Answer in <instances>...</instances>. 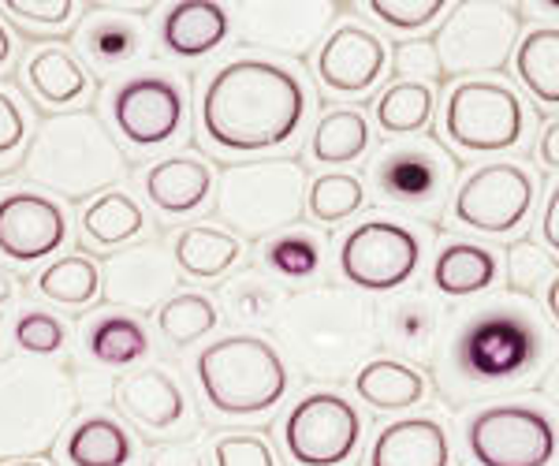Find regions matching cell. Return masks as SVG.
Masks as SVG:
<instances>
[{
	"label": "cell",
	"mask_w": 559,
	"mask_h": 466,
	"mask_svg": "<svg viewBox=\"0 0 559 466\" xmlns=\"http://www.w3.org/2000/svg\"><path fill=\"white\" fill-rule=\"evenodd\" d=\"M332 15H336L332 4H236L242 41L280 57H306Z\"/></svg>",
	"instance_id": "19"
},
{
	"label": "cell",
	"mask_w": 559,
	"mask_h": 466,
	"mask_svg": "<svg viewBox=\"0 0 559 466\" xmlns=\"http://www.w3.org/2000/svg\"><path fill=\"white\" fill-rule=\"evenodd\" d=\"M112 120L116 131L131 142L134 150H157L179 139L187 128V89L168 71H139L128 75L112 89Z\"/></svg>",
	"instance_id": "15"
},
{
	"label": "cell",
	"mask_w": 559,
	"mask_h": 466,
	"mask_svg": "<svg viewBox=\"0 0 559 466\" xmlns=\"http://www.w3.org/2000/svg\"><path fill=\"white\" fill-rule=\"evenodd\" d=\"M75 410L79 384L64 362L8 355L0 362V463L45 455Z\"/></svg>",
	"instance_id": "5"
},
{
	"label": "cell",
	"mask_w": 559,
	"mask_h": 466,
	"mask_svg": "<svg viewBox=\"0 0 559 466\" xmlns=\"http://www.w3.org/2000/svg\"><path fill=\"white\" fill-rule=\"evenodd\" d=\"M540 396L552 403V407H559V358H552L548 370L540 373Z\"/></svg>",
	"instance_id": "51"
},
{
	"label": "cell",
	"mask_w": 559,
	"mask_h": 466,
	"mask_svg": "<svg viewBox=\"0 0 559 466\" xmlns=\"http://www.w3.org/2000/svg\"><path fill=\"white\" fill-rule=\"evenodd\" d=\"M231 34V12L213 0H183L160 15V41L179 60H202Z\"/></svg>",
	"instance_id": "25"
},
{
	"label": "cell",
	"mask_w": 559,
	"mask_h": 466,
	"mask_svg": "<svg viewBox=\"0 0 559 466\" xmlns=\"http://www.w3.org/2000/svg\"><path fill=\"white\" fill-rule=\"evenodd\" d=\"M421 254H426V243L411 224L366 217L340 239L336 268L347 288L366 295H395L414 280V273L421 268Z\"/></svg>",
	"instance_id": "10"
},
{
	"label": "cell",
	"mask_w": 559,
	"mask_h": 466,
	"mask_svg": "<svg viewBox=\"0 0 559 466\" xmlns=\"http://www.w3.org/2000/svg\"><path fill=\"white\" fill-rule=\"evenodd\" d=\"M194 373L205 403L216 415L228 418L269 415L287 396V384H292V373H287V362L280 358L276 344L254 333L213 339L198 355Z\"/></svg>",
	"instance_id": "7"
},
{
	"label": "cell",
	"mask_w": 559,
	"mask_h": 466,
	"mask_svg": "<svg viewBox=\"0 0 559 466\" xmlns=\"http://www.w3.org/2000/svg\"><path fill=\"white\" fill-rule=\"evenodd\" d=\"M216 187V176L210 168V160L194 157V154H176V157H160L157 165L146 168L142 176V191L146 202L160 217H191L210 202Z\"/></svg>",
	"instance_id": "22"
},
{
	"label": "cell",
	"mask_w": 559,
	"mask_h": 466,
	"mask_svg": "<svg viewBox=\"0 0 559 466\" xmlns=\"http://www.w3.org/2000/svg\"><path fill=\"white\" fill-rule=\"evenodd\" d=\"M522 38V15L511 4H452L444 26L432 38L440 79H471L500 71L515 57Z\"/></svg>",
	"instance_id": "12"
},
{
	"label": "cell",
	"mask_w": 559,
	"mask_h": 466,
	"mask_svg": "<svg viewBox=\"0 0 559 466\" xmlns=\"http://www.w3.org/2000/svg\"><path fill=\"white\" fill-rule=\"evenodd\" d=\"M83 347L97 366H134L150 355V336L128 313H94L83 321Z\"/></svg>",
	"instance_id": "33"
},
{
	"label": "cell",
	"mask_w": 559,
	"mask_h": 466,
	"mask_svg": "<svg viewBox=\"0 0 559 466\" xmlns=\"http://www.w3.org/2000/svg\"><path fill=\"white\" fill-rule=\"evenodd\" d=\"M321 86L336 97H362L369 94L388 71V49L373 31L358 23H340L318 49Z\"/></svg>",
	"instance_id": "18"
},
{
	"label": "cell",
	"mask_w": 559,
	"mask_h": 466,
	"mask_svg": "<svg viewBox=\"0 0 559 466\" xmlns=\"http://www.w3.org/2000/svg\"><path fill=\"white\" fill-rule=\"evenodd\" d=\"M23 79L31 86V94L38 97L49 109H68V105L83 101L90 94V75L86 68L79 64V57L68 49V45H38V49L26 57L23 64Z\"/></svg>",
	"instance_id": "28"
},
{
	"label": "cell",
	"mask_w": 559,
	"mask_h": 466,
	"mask_svg": "<svg viewBox=\"0 0 559 466\" xmlns=\"http://www.w3.org/2000/svg\"><path fill=\"white\" fill-rule=\"evenodd\" d=\"M459 165L437 139H407L384 146L369 168L377 202L407 210L414 217L437 220L448 194L455 191Z\"/></svg>",
	"instance_id": "11"
},
{
	"label": "cell",
	"mask_w": 559,
	"mask_h": 466,
	"mask_svg": "<svg viewBox=\"0 0 559 466\" xmlns=\"http://www.w3.org/2000/svg\"><path fill=\"white\" fill-rule=\"evenodd\" d=\"M437 112V86L426 83H407V79H395L392 86L377 97L373 116L377 128L384 134H418L432 123Z\"/></svg>",
	"instance_id": "37"
},
{
	"label": "cell",
	"mask_w": 559,
	"mask_h": 466,
	"mask_svg": "<svg viewBox=\"0 0 559 466\" xmlns=\"http://www.w3.org/2000/svg\"><path fill=\"white\" fill-rule=\"evenodd\" d=\"M287 295L276 284V276H265L261 268H242L231 280H224L221 288V307L224 318L236 321V325L247 328H269L276 325V318L287 307Z\"/></svg>",
	"instance_id": "31"
},
{
	"label": "cell",
	"mask_w": 559,
	"mask_h": 466,
	"mask_svg": "<svg viewBox=\"0 0 559 466\" xmlns=\"http://www.w3.org/2000/svg\"><path fill=\"white\" fill-rule=\"evenodd\" d=\"M429 280L432 291L444 295V299H474V295L496 288L500 258H496V250L471 243V239H448L432 258Z\"/></svg>",
	"instance_id": "26"
},
{
	"label": "cell",
	"mask_w": 559,
	"mask_h": 466,
	"mask_svg": "<svg viewBox=\"0 0 559 466\" xmlns=\"http://www.w3.org/2000/svg\"><path fill=\"white\" fill-rule=\"evenodd\" d=\"M534 8H537V12H559L556 0H545V4H534Z\"/></svg>",
	"instance_id": "56"
},
{
	"label": "cell",
	"mask_w": 559,
	"mask_h": 466,
	"mask_svg": "<svg viewBox=\"0 0 559 466\" xmlns=\"http://www.w3.org/2000/svg\"><path fill=\"white\" fill-rule=\"evenodd\" d=\"M221 321V310L210 295L202 291H179L157 310V333L173 347H191L202 336H210Z\"/></svg>",
	"instance_id": "38"
},
{
	"label": "cell",
	"mask_w": 559,
	"mask_h": 466,
	"mask_svg": "<svg viewBox=\"0 0 559 466\" xmlns=\"http://www.w3.org/2000/svg\"><path fill=\"white\" fill-rule=\"evenodd\" d=\"M146 466H205V455L191 441H165L150 447Z\"/></svg>",
	"instance_id": "48"
},
{
	"label": "cell",
	"mask_w": 559,
	"mask_h": 466,
	"mask_svg": "<svg viewBox=\"0 0 559 466\" xmlns=\"http://www.w3.org/2000/svg\"><path fill=\"white\" fill-rule=\"evenodd\" d=\"M369 146H373V128L366 116L355 109H332L321 116L310 134V160L350 165V160H362Z\"/></svg>",
	"instance_id": "36"
},
{
	"label": "cell",
	"mask_w": 559,
	"mask_h": 466,
	"mask_svg": "<svg viewBox=\"0 0 559 466\" xmlns=\"http://www.w3.org/2000/svg\"><path fill=\"white\" fill-rule=\"evenodd\" d=\"M444 134L474 157L511 154L530 134V109L500 79H463L444 97Z\"/></svg>",
	"instance_id": "9"
},
{
	"label": "cell",
	"mask_w": 559,
	"mask_h": 466,
	"mask_svg": "<svg viewBox=\"0 0 559 466\" xmlns=\"http://www.w3.org/2000/svg\"><path fill=\"white\" fill-rule=\"evenodd\" d=\"M75 45L97 75H112L142 57L146 31H142L139 15H128L120 8H90L75 31Z\"/></svg>",
	"instance_id": "23"
},
{
	"label": "cell",
	"mask_w": 559,
	"mask_h": 466,
	"mask_svg": "<svg viewBox=\"0 0 559 466\" xmlns=\"http://www.w3.org/2000/svg\"><path fill=\"white\" fill-rule=\"evenodd\" d=\"M23 172L41 194H57L64 202H86L112 191L128 172V157L105 131L94 112L49 116L31 139Z\"/></svg>",
	"instance_id": "4"
},
{
	"label": "cell",
	"mask_w": 559,
	"mask_h": 466,
	"mask_svg": "<svg viewBox=\"0 0 559 466\" xmlns=\"http://www.w3.org/2000/svg\"><path fill=\"white\" fill-rule=\"evenodd\" d=\"M366 466H452L448 429L432 415L395 418L373 437Z\"/></svg>",
	"instance_id": "24"
},
{
	"label": "cell",
	"mask_w": 559,
	"mask_h": 466,
	"mask_svg": "<svg viewBox=\"0 0 559 466\" xmlns=\"http://www.w3.org/2000/svg\"><path fill=\"white\" fill-rule=\"evenodd\" d=\"M444 333V313L429 291H395L377 310V347L407 366L432 362Z\"/></svg>",
	"instance_id": "20"
},
{
	"label": "cell",
	"mask_w": 559,
	"mask_h": 466,
	"mask_svg": "<svg viewBox=\"0 0 559 466\" xmlns=\"http://www.w3.org/2000/svg\"><path fill=\"white\" fill-rule=\"evenodd\" d=\"M463 447L474 466H552L559 459V422L540 403H485L466 418Z\"/></svg>",
	"instance_id": "8"
},
{
	"label": "cell",
	"mask_w": 559,
	"mask_h": 466,
	"mask_svg": "<svg viewBox=\"0 0 559 466\" xmlns=\"http://www.w3.org/2000/svg\"><path fill=\"white\" fill-rule=\"evenodd\" d=\"M362 415L332 389L306 392L280 422L287 459L295 466H347L362 444Z\"/></svg>",
	"instance_id": "13"
},
{
	"label": "cell",
	"mask_w": 559,
	"mask_h": 466,
	"mask_svg": "<svg viewBox=\"0 0 559 466\" xmlns=\"http://www.w3.org/2000/svg\"><path fill=\"white\" fill-rule=\"evenodd\" d=\"M12 339L23 355L52 358L68 347V325L49 310H23L12 325Z\"/></svg>",
	"instance_id": "42"
},
{
	"label": "cell",
	"mask_w": 559,
	"mask_h": 466,
	"mask_svg": "<svg viewBox=\"0 0 559 466\" xmlns=\"http://www.w3.org/2000/svg\"><path fill=\"white\" fill-rule=\"evenodd\" d=\"M213 466H280L273 447L258 433H224L210 444Z\"/></svg>",
	"instance_id": "44"
},
{
	"label": "cell",
	"mask_w": 559,
	"mask_h": 466,
	"mask_svg": "<svg viewBox=\"0 0 559 466\" xmlns=\"http://www.w3.org/2000/svg\"><path fill=\"white\" fill-rule=\"evenodd\" d=\"M276 351L318 384H344L377 351V310L350 288H310L287 299L273 325Z\"/></svg>",
	"instance_id": "3"
},
{
	"label": "cell",
	"mask_w": 559,
	"mask_h": 466,
	"mask_svg": "<svg viewBox=\"0 0 559 466\" xmlns=\"http://www.w3.org/2000/svg\"><path fill=\"white\" fill-rule=\"evenodd\" d=\"M552 362V333L530 299L489 295L440 333L432 381L448 407H471L534 384Z\"/></svg>",
	"instance_id": "1"
},
{
	"label": "cell",
	"mask_w": 559,
	"mask_h": 466,
	"mask_svg": "<svg viewBox=\"0 0 559 466\" xmlns=\"http://www.w3.org/2000/svg\"><path fill=\"white\" fill-rule=\"evenodd\" d=\"M71 239L68 210L41 191H8L0 199V254L15 265H38Z\"/></svg>",
	"instance_id": "16"
},
{
	"label": "cell",
	"mask_w": 559,
	"mask_h": 466,
	"mask_svg": "<svg viewBox=\"0 0 559 466\" xmlns=\"http://www.w3.org/2000/svg\"><path fill=\"white\" fill-rule=\"evenodd\" d=\"M306 168L292 157H265L224 168L213 217L239 243H261L295 228L306 213Z\"/></svg>",
	"instance_id": "6"
},
{
	"label": "cell",
	"mask_w": 559,
	"mask_h": 466,
	"mask_svg": "<svg viewBox=\"0 0 559 466\" xmlns=\"http://www.w3.org/2000/svg\"><path fill=\"white\" fill-rule=\"evenodd\" d=\"M112 403L131 426L146 429V433H176L187 422H194L187 392L160 366H139L128 378L116 381Z\"/></svg>",
	"instance_id": "21"
},
{
	"label": "cell",
	"mask_w": 559,
	"mask_h": 466,
	"mask_svg": "<svg viewBox=\"0 0 559 466\" xmlns=\"http://www.w3.org/2000/svg\"><path fill=\"white\" fill-rule=\"evenodd\" d=\"M519 86L545 109H559V26H534L515 45Z\"/></svg>",
	"instance_id": "32"
},
{
	"label": "cell",
	"mask_w": 559,
	"mask_h": 466,
	"mask_svg": "<svg viewBox=\"0 0 559 466\" xmlns=\"http://www.w3.org/2000/svg\"><path fill=\"white\" fill-rule=\"evenodd\" d=\"M34 291H38L45 302L64 307V310L94 307L97 295H102V268L86 254H64L34 276Z\"/></svg>",
	"instance_id": "35"
},
{
	"label": "cell",
	"mask_w": 559,
	"mask_h": 466,
	"mask_svg": "<svg viewBox=\"0 0 559 466\" xmlns=\"http://www.w3.org/2000/svg\"><path fill=\"white\" fill-rule=\"evenodd\" d=\"M366 205V183L350 172H324L306 187V213L318 224H344Z\"/></svg>",
	"instance_id": "40"
},
{
	"label": "cell",
	"mask_w": 559,
	"mask_h": 466,
	"mask_svg": "<svg viewBox=\"0 0 559 466\" xmlns=\"http://www.w3.org/2000/svg\"><path fill=\"white\" fill-rule=\"evenodd\" d=\"M366 8L373 20H381L384 26H392V31L414 34L437 23L452 4H444V0H369Z\"/></svg>",
	"instance_id": "43"
},
{
	"label": "cell",
	"mask_w": 559,
	"mask_h": 466,
	"mask_svg": "<svg viewBox=\"0 0 559 466\" xmlns=\"http://www.w3.org/2000/svg\"><path fill=\"white\" fill-rule=\"evenodd\" d=\"M242 258V243L221 224H187L173 239V262L187 280H216Z\"/></svg>",
	"instance_id": "30"
},
{
	"label": "cell",
	"mask_w": 559,
	"mask_h": 466,
	"mask_svg": "<svg viewBox=\"0 0 559 466\" xmlns=\"http://www.w3.org/2000/svg\"><path fill=\"white\" fill-rule=\"evenodd\" d=\"M540 239H545L548 254L559 258V179H556L552 191H548L545 210H540Z\"/></svg>",
	"instance_id": "49"
},
{
	"label": "cell",
	"mask_w": 559,
	"mask_h": 466,
	"mask_svg": "<svg viewBox=\"0 0 559 466\" xmlns=\"http://www.w3.org/2000/svg\"><path fill=\"white\" fill-rule=\"evenodd\" d=\"M4 466H49V463H41V459H12V463H4Z\"/></svg>",
	"instance_id": "55"
},
{
	"label": "cell",
	"mask_w": 559,
	"mask_h": 466,
	"mask_svg": "<svg viewBox=\"0 0 559 466\" xmlns=\"http://www.w3.org/2000/svg\"><path fill=\"white\" fill-rule=\"evenodd\" d=\"M142 231H146V213H142V205L134 202L128 191H120V187H112V191L86 202V210H83L86 243L105 247V250L128 247Z\"/></svg>",
	"instance_id": "34"
},
{
	"label": "cell",
	"mask_w": 559,
	"mask_h": 466,
	"mask_svg": "<svg viewBox=\"0 0 559 466\" xmlns=\"http://www.w3.org/2000/svg\"><path fill=\"white\" fill-rule=\"evenodd\" d=\"M552 276H556V262H552V254H548V250L537 243V239L526 236V239H515V243L508 247V284H511V295L534 302V295L545 288Z\"/></svg>",
	"instance_id": "41"
},
{
	"label": "cell",
	"mask_w": 559,
	"mask_h": 466,
	"mask_svg": "<svg viewBox=\"0 0 559 466\" xmlns=\"http://www.w3.org/2000/svg\"><path fill=\"white\" fill-rule=\"evenodd\" d=\"M12 52H15V38H12V31H8V26L0 23V68H8Z\"/></svg>",
	"instance_id": "54"
},
{
	"label": "cell",
	"mask_w": 559,
	"mask_h": 466,
	"mask_svg": "<svg viewBox=\"0 0 559 466\" xmlns=\"http://www.w3.org/2000/svg\"><path fill=\"white\" fill-rule=\"evenodd\" d=\"M202 134L221 154L254 157L280 150L302 131L310 89L287 64L231 57L202 89Z\"/></svg>",
	"instance_id": "2"
},
{
	"label": "cell",
	"mask_w": 559,
	"mask_h": 466,
	"mask_svg": "<svg viewBox=\"0 0 559 466\" xmlns=\"http://www.w3.org/2000/svg\"><path fill=\"white\" fill-rule=\"evenodd\" d=\"M537 157H540V165H545V168H559V116H556V120H548L545 131H540Z\"/></svg>",
	"instance_id": "50"
},
{
	"label": "cell",
	"mask_w": 559,
	"mask_h": 466,
	"mask_svg": "<svg viewBox=\"0 0 559 466\" xmlns=\"http://www.w3.org/2000/svg\"><path fill=\"white\" fill-rule=\"evenodd\" d=\"M179 288V268L165 247L142 243L112 254L102 268V299L120 310H160Z\"/></svg>",
	"instance_id": "17"
},
{
	"label": "cell",
	"mask_w": 559,
	"mask_h": 466,
	"mask_svg": "<svg viewBox=\"0 0 559 466\" xmlns=\"http://www.w3.org/2000/svg\"><path fill=\"white\" fill-rule=\"evenodd\" d=\"M392 68H395V75L407 79V83H426V86L440 83V60H437V49H432V38L400 41L392 52Z\"/></svg>",
	"instance_id": "45"
},
{
	"label": "cell",
	"mask_w": 559,
	"mask_h": 466,
	"mask_svg": "<svg viewBox=\"0 0 559 466\" xmlns=\"http://www.w3.org/2000/svg\"><path fill=\"white\" fill-rule=\"evenodd\" d=\"M12 299H15V276L8 273L4 265H0V307H8Z\"/></svg>",
	"instance_id": "53"
},
{
	"label": "cell",
	"mask_w": 559,
	"mask_h": 466,
	"mask_svg": "<svg viewBox=\"0 0 559 466\" xmlns=\"http://www.w3.org/2000/svg\"><path fill=\"white\" fill-rule=\"evenodd\" d=\"M265 265L269 273L284 276V280H310V276L321 273L324 262V239L318 231H306V228H287L273 236L265 243Z\"/></svg>",
	"instance_id": "39"
},
{
	"label": "cell",
	"mask_w": 559,
	"mask_h": 466,
	"mask_svg": "<svg viewBox=\"0 0 559 466\" xmlns=\"http://www.w3.org/2000/svg\"><path fill=\"white\" fill-rule=\"evenodd\" d=\"M350 384H355V396L366 407L381 410V415H400V410L418 407L429 392L426 373L400 362V358H369L362 370L350 378Z\"/></svg>",
	"instance_id": "29"
},
{
	"label": "cell",
	"mask_w": 559,
	"mask_h": 466,
	"mask_svg": "<svg viewBox=\"0 0 559 466\" xmlns=\"http://www.w3.org/2000/svg\"><path fill=\"white\" fill-rule=\"evenodd\" d=\"M139 455V444L128 433V426L112 415H83L64 429L60 441V463L64 466H131Z\"/></svg>",
	"instance_id": "27"
},
{
	"label": "cell",
	"mask_w": 559,
	"mask_h": 466,
	"mask_svg": "<svg viewBox=\"0 0 559 466\" xmlns=\"http://www.w3.org/2000/svg\"><path fill=\"white\" fill-rule=\"evenodd\" d=\"M537 176L522 160H489L455 187L452 217L477 236H511L530 220Z\"/></svg>",
	"instance_id": "14"
},
{
	"label": "cell",
	"mask_w": 559,
	"mask_h": 466,
	"mask_svg": "<svg viewBox=\"0 0 559 466\" xmlns=\"http://www.w3.org/2000/svg\"><path fill=\"white\" fill-rule=\"evenodd\" d=\"M540 307H545L548 321H552V328L559 333V273L545 284V295H540Z\"/></svg>",
	"instance_id": "52"
},
{
	"label": "cell",
	"mask_w": 559,
	"mask_h": 466,
	"mask_svg": "<svg viewBox=\"0 0 559 466\" xmlns=\"http://www.w3.org/2000/svg\"><path fill=\"white\" fill-rule=\"evenodd\" d=\"M4 8L12 20L31 23V26H64L75 20V8L71 0H8Z\"/></svg>",
	"instance_id": "47"
},
{
	"label": "cell",
	"mask_w": 559,
	"mask_h": 466,
	"mask_svg": "<svg viewBox=\"0 0 559 466\" xmlns=\"http://www.w3.org/2000/svg\"><path fill=\"white\" fill-rule=\"evenodd\" d=\"M31 139V116L12 89H0V160H12Z\"/></svg>",
	"instance_id": "46"
}]
</instances>
